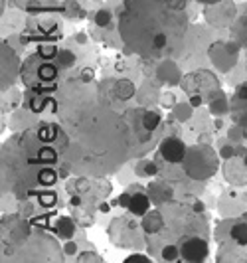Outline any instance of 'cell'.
<instances>
[{
    "label": "cell",
    "instance_id": "cell-15",
    "mask_svg": "<svg viewBox=\"0 0 247 263\" xmlns=\"http://www.w3.org/2000/svg\"><path fill=\"white\" fill-rule=\"evenodd\" d=\"M245 161L239 159V156H231L227 159V163L224 165V174H225V180L231 182V184H243L247 180L245 174Z\"/></svg>",
    "mask_w": 247,
    "mask_h": 263
},
{
    "label": "cell",
    "instance_id": "cell-14",
    "mask_svg": "<svg viewBox=\"0 0 247 263\" xmlns=\"http://www.w3.org/2000/svg\"><path fill=\"white\" fill-rule=\"evenodd\" d=\"M146 194H149V198L153 200L155 206H162V204H166V202L172 200V196H174V188H172L166 180H155V182L149 184Z\"/></svg>",
    "mask_w": 247,
    "mask_h": 263
},
{
    "label": "cell",
    "instance_id": "cell-34",
    "mask_svg": "<svg viewBox=\"0 0 247 263\" xmlns=\"http://www.w3.org/2000/svg\"><path fill=\"white\" fill-rule=\"evenodd\" d=\"M93 75H95L93 70H87V68H85V70L81 72V79H83V81H93Z\"/></svg>",
    "mask_w": 247,
    "mask_h": 263
},
{
    "label": "cell",
    "instance_id": "cell-40",
    "mask_svg": "<svg viewBox=\"0 0 247 263\" xmlns=\"http://www.w3.org/2000/svg\"><path fill=\"white\" fill-rule=\"evenodd\" d=\"M243 161H245V167H247V150H245V154H243Z\"/></svg>",
    "mask_w": 247,
    "mask_h": 263
},
{
    "label": "cell",
    "instance_id": "cell-38",
    "mask_svg": "<svg viewBox=\"0 0 247 263\" xmlns=\"http://www.w3.org/2000/svg\"><path fill=\"white\" fill-rule=\"evenodd\" d=\"M97 210H99V212H109V210H111V206H109L107 202H101V204L97 206Z\"/></svg>",
    "mask_w": 247,
    "mask_h": 263
},
{
    "label": "cell",
    "instance_id": "cell-26",
    "mask_svg": "<svg viewBox=\"0 0 247 263\" xmlns=\"http://www.w3.org/2000/svg\"><path fill=\"white\" fill-rule=\"evenodd\" d=\"M56 180H58L56 168L44 167L40 170V184H42V186H52V184H56Z\"/></svg>",
    "mask_w": 247,
    "mask_h": 263
},
{
    "label": "cell",
    "instance_id": "cell-18",
    "mask_svg": "<svg viewBox=\"0 0 247 263\" xmlns=\"http://www.w3.org/2000/svg\"><path fill=\"white\" fill-rule=\"evenodd\" d=\"M113 93L119 99L127 101V99H131L135 95V85L129 79H117V81H113Z\"/></svg>",
    "mask_w": 247,
    "mask_h": 263
},
{
    "label": "cell",
    "instance_id": "cell-2",
    "mask_svg": "<svg viewBox=\"0 0 247 263\" xmlns=\"http://www.w3.org/2000/svg\"><path fill=\"white\" fill-rule=\"evenodd\" d=\"M188 0H123L119 34L135 54L158 60L174 56L188 32Z\"/></svg>",
    "mask_w": 247,
    "mask_h": 263
},
{
    "label": "cell",
    "instance_id": "cell-1",
    "mask_svg": "<svg viewBox=\"0 0 247 263\" xmlns=\"http://www.w3.org/2000/svg\"><path fill=\"white\" fill-rule=\"evenodd\" d=\"M123 103L113 93V81L79 77L58 87L54 113L68 133L64 163L71 172L105 176L153 146L155 131L142 123L144 109L123 107Z\"/></svg>",
    "mask_w": 247,
    "mask_h": 263
},
{
    "label": "cell",
    "instance_id": "cell-7",
    "mask_svg": "<svg viewBox=\"0 0 247 263\" xmlns=\"http://www.w3.org/2000/svg\"><path fill=\"white\" fill-rule=\"evenodd\" d=\"M182 165H184V174L190 180L204 182V180H208L210 176L216 174V170L220 167V159H218L214 148H210L208 144L204 143L190 146L186 150V156H184Z\"/></svg>",
    "mask_w": 247,
    "mask_h": 263
},
{
    "label": "cell",
    "instance_id": "cell-8",
    "mask_svg": "<svg viewBox=\"0 0 247 263\" xmlns=\"http://www.w3.org/2000/svg\"><path fill=\"white\" fill-rule=\"evenodd\" d=\"M136 216L131 214L119 216L115 218L109 226V238L115 245L125 247V249H140L144 247V239L138 232V222L135 220Z\"/></svg>",
    "mask_w": 247,
    "mask_h": 263
},
{
    "label": "cell",
    "instance_id": "cell-27",
    "mask_svg": "<svg viewBox=\"0 0 247 263\" xmlns=\"http://www.w3.org/2000/svg\"><path fill=\"white\" fill-rule=\"evenodd\" d=\"M111 18L113 16L109 10H99V12L95 14V24L99 26V28H105V26H109Z\"/></svg>",
    "mask_w": 247,
    "mask_h": 263
},
{
    "label": "cell",
    "instance_id": "cell-9",
    "mask_svg": "<svg viewBox=\"0 0 247 263\" xmlns=\"http://www.w3.org/2000/svg\"><path fill=\"white\" fill-rule=\"evenodd\" d=\"M182 89L188 93V95H204V93H216L220 89V81L218 77L208 70H198V72L188 73L184 79H182Z\"/></svg>",
    "mask_w": 247,
    "mask_h": 263
},
{
    "label": "cell",
    "instance_id": "cell-37",
    "mask_svg": "<svg viewBox=\"0 0 247 263\" xmlns=\"http://www.w3.org/2000/svg\"><path fill=\"white\" fill-rule=\"evenodd\" d=\"M75 251H77V245H75L73 241H71V243H66V253L71 255V253H75Z\"/></svg>",
    "mask_w": 247,
    "mask_h": 263
},
{
    "label": "cell",
    "instance_id": "cell-3",
    "mask_svg": "<svg viewBox=\"0 0 247 263\" xmlns=\"http://www.w3.org/2000/svg\"><path fill=\"white\" fill-rule=\"evenodd\" d=\"M40 170L26 154L20 137H12L2 144V190L16 194L20 200L40 184Z\"/></svg>",
    "mask_w": 247,
    "mask_h": 263
},
{
    "label": "cell",
    "instance_id": "cell-25",
    "mask_svg": "<svg viewBox=\"0 0 247 263\" xmlns=\"http://www.w3.org/2000/svg\"><path fill=\"white\" fill-rule=\"evenodd\" d=\"M136 172H138V176H157V174H160V168H158V163L140 161L136 165Z\"/></svg>",
    "mask_w": 247,
    "mask_h": 263
},
{
    "label": "cell",
    "instance_id": "cell-16",
    "mask_svg": "<svg viewBox=\"0 0 247 263\" xmlns=\"http://www.w3.org/2000/svg\"><path fill=\"white\" fill-rule=\"evenodd\" d=\"M164 216L160 214L158 210H153V212H146V214L142 216V222H140V228H142V232L144 234H151V236H155L158 234L162 228H164Z\"/></svg>",
    "mask_w": 247,
    "mask_h": 263
},
{
    "label": "cell",
    "instance_id": "cell-22",
    "mask_svg": "<svg viewBox=\"0 0 247 263\" xmlns=\"http://www.w3.org/2000/svg\"><path fill=\"white\" fill-rule=\"evenodd\" d=\"M158 255H160V259H164V261H176L180 257V247L176 243H166V245L160 247Z\"/></svg>",
    "mask_w": 247,
    "mask_h": 263
},
{
    "label": "cell",
    "instance_id": "cell-21",
    "mask_svg": "<svg viewBox=\"0 0 247 263\" xmlns=\"http://www.w3.org/2000/svg\"><path fill=\"white\" fill-rule=\"evenodd\" d=\"M75 220H71V218H60L58 220V224H56V234L60 236V238H71L73 236V230H75V224H73Z\"/></svg>",
    "mask_w": 247,
    "mask_h": 263
},
{
    "label": "cell",
    "instance_id": "cell-11",
    "mask_svg": "<svg viewBox=\"0 0 247 263\" xmlns=\"http://www.w3.org/2000/svg\"><path fill=\"white\" fill-rule=\"evenodd\" d=\"M180 257L184 261H204L210 253V245L206 238H190L184 243H180Z\"/></svg>",
    "mask_w": 247,
    "mask_h": 263
},
{
    "label": "cell",
    "instance_id": "cell-6",
    "mask_svg": "<svg viewBox=\"0 0 247 263\" xmlns=\"http://www.w3.org/2000/svg\"><path fill=\"white\" fill-rule=\"evenodd\" d=\"M16 255L8 257L10 261H62L64 255L60 251L58 241L42 232H34L12 251Z\"/></svg>",
    "mask_w": 247,
    "mask_h": 263
},
{
    "label": "cell",
    "instance_id": "cell-29",
    "mask_svg": "<svg viewBox=\"0 0 247 263\" xmlns=\"http://www.w3.org/2000/svg\"><path fill=\"white\" fill-rule=\"evenodd\" d=\"M58 62H60V66H73V62H75V58H73V54H69V51H62V54H58Z\"/></svg>",
    "mask_w": 247,
    "mask_h": 263
},
{
    "label": "cell",
    "instance_id": "cell-5",
    "mask_svg": "<svg viewBox=\"0 0 247 263\" xmlns=\"http://www.w3.org/2000/svg\"><path fill=\"white\" fill-rule=\"evenodd\" d=\"M66 190L69 194V206H99L109 194H111V184L103 176H79L73 178L66 184Z\"/></svg>",
    "mask_w": 247,
    "mask_h": 263
},
{
    "label": "cell",
    "instance_id": "cell-31",
    "mask_svg": "<svg viewBox=\"0 0 247 263\" xmlns=\"http://www.w3.org/2000/svg\"><path fill=\"white\" fill-rule=\"evenodd\" d=\"M77 261H81V263H85V261H97V263H101L103 261V257H99V255H95V253H81L79 257H77Z\"/></svg>",
    "mask_w": 247,
    "mask_h": 263
},
{
    "label": "cell",
    "instance_id": "cell-32",
    "mask_svg": "<svg viewBox=\"0 0 247 263\" xmlns=\"http://www.w3.org/2000/svg\"><path fill=\"white\" fill-rule=\"evenodd\" d=\"M125 261L127 263H135V261H144V263H149L151 261V259H149V257H146V255H129V257H127V259H125Z\"/></svg>",
    "mask_w": 247,
    "mask_h": 263
},
{
    "label": "cell",
    "instance_id": "cell-28",
    "mask_svg": "<svg viewBox=\"0 0 247 263\" xmlns=\"http://www.w3.org/2000/svg\"><path fill=\"white\" fill-rule=\"evenodd\" d=\"M174 115H176L178 119H188V117H190V105L178 103V105L174 107Z\"/></svg>",
    "mask_w": 247,
    "mask_h": 263
},
{
    "label": "cell",
    "instance_id": "cell-13",
    "mask_svg": "<svg viewBox=\"0 0 247 263\" xmlns=\"http://www.w3.org/2000/svg\"><path fill=\"white\" fill-rule=\"evenodd\" d=\"M229 48H231V44H224V42H216L210 48V56H212L216 68L222 70V72H227L233 66L235 58H237V46L231 49V51H229Z\"/></svg>",
    "mask_w": 247,
    "mask_h": 263
},
{
    "label": "cell",
    "instance_id": "cell-17",
    "mask_svg": "<svg viewBox=\"0 0 247 263\" xmlns=\"http://www.w3.org/2000/svg\"><path fill=\"white\" fill-rule=\"evenodd\" d=\"M151 198L149 194H142V192L135 190V194L131 196V202H129V212H133L135 216H144L151 208Z\"/></svg>",
    "mask_w": 247,
    "mask_h": 263
},
{
    "label": "cell",
    "instance_id": "cell-36",
    "mask_svg": "<svg viewBox=\"0 0 247 263\" xmlns=\"http://www.w3.org/2000/svg\"><path fill=\"white\" fill-rule=\"evenodd\" d=\"M192 208H194L196 212H200V214H204V204L200 202V200H194V202H192Z\"/></svg>",
    "mask_w": 247,
    "mask_h": 263
},
{
    "label": "cell",
    "instance_id": "cell-39",
    "mask_svg": "<svg viewBox=\"0 0 247 263\" xmlns=\"http://www.w3.org/2000/svg\"><path fill=\"white\" fill-rule=\"evenodd\" d=\"M198 2H202V4H208V6H212V4H218V2H222V0H198Z\"/></svg>",
    "mask_w": 247,
    "mask_h": 263
},
{
    "label": "cell",
    "instance_id": "cell-19",
    "mask_svg": "<svg viewBox=\"0 0 247 263\" xmlns=\"http://www.w3.org/2000/svg\"><path fill=\"white\" fill-rule=\"evenodd\" d=\"M229 239L239 243V245H247V222H233L229 226Z\"/></svg>",
    "mask_w": 247,
    "mask_h": 263
},
{
    "label": "cell",
    "instance_id": "cell-35",
    "mask_svg": "<svg viewBox=\"0 0 247 263\" xmlns=\"http://www.w3.org/2000/svg\"><path fill=\"white\" fill-rule=\"evenodd\" d=\"M190 105H192V107H200V105H202V97H200V95H192V97H190Z\"/></svg>",
    "mask_w": 247,
    "mask_h": 263
},
{
    "label": "cell",
    "instance_id": "cell-33",
    "mask_svg": "<svg viewBox=\"0 0 247 263\" xmlns=\"http://www.w3.org/2000/svg\"><path fill=\"white\" fill-rule=\"evenodd\" d=\"M220 154H222V159H225V161H227V159H231V156H233V148H231L229 144H225Z\"/></svg>",
    "mask_w": 247,
    "mask_h": 263
},
{
    "label": "cell",
    "instance_id": "cell-24",
    "mask_svg": "<svg viewBox=\"0 0 247 263\" xmlns=\"http://www.w3.org/2000/svg\"><path fill=\"white\" fill-rule=\"evenodd\" d=\"M243 12H245V16H241V18H239V22L235 24L233 34H235V38L239 40V44L247 48V6L243 8Z\"/></svg>",
    "mask_w": 247,
    "mask_h": 263
},
{
    "label": "cell",
    "instance_id": "cell-23",
    "mask_svg": "<svg viewBox=\"0 0 247 263\" xmlns=\"http://www.w3.org/2000/svg\"><path fill=\"white\" fill-rule=\"evenodd\" d=\"M160 113L155 111V109H144V115H142V123L149 131H157L160 127Z\"/></svg>",
    "mask_w": 247,
    "mask_h": 263
},
{
    "label": "cell",
    "instance_id": "cell-4",
    "mask_svg": "<svg viewBox=\"0 0 247 263\" xmlns=\"http://www.w3.org/2000/svg\"><path fill=\"white\" fill-rule=\"evenodd\" d=\"M58 66L52 64V60H47L44 56L36 54L30 56L20 68V79L22 83L34 93H52L58 89Z\"/></svg>",
    "mask_w": 247,
    "mask_h": 263
},
{
    "label": "cell",
    "instance_id": "cell-20",
    "mask_svg": "<svg viewBox=\"0 0 247 263\" xmlns=\"http://www.w3.org/2000/svg\"><path fill=\"white\" fill-rule=\"evenodd\" d=\"M212 101H210V109H212V113L214 115H225V113H229V103H227V99L224 97V93L218 89L216 93H212Z\"/></svg>",
    "mask_w": 247,
    "mask_h": 263
},
{
    "label": "cell",
    "instance_id": "cell-10",
    "mask_svg": "<svg viewBox=\"0 0 247 263\" xmlns=\"http://www.w3.org/2000/svg\"><path fill=\"white\" fill-rule=\"evenodd\" d=\"M229 115H231V121L235 123V127L243 133V137L247 139V81H243L235 89V93L231 95Z\"/></svg>",
    "mask_w": 247,
    "mask_h": 263
},
{
    "label": "cell",
    "instance_id": "cell-12",
    "mask_svg": "<svg viewBox=\"0 0 247 263\" xmlns=\"http://www.w3.org/2000/svg\"><path fill=\"white\" fill-rule=\"evenodd\" d=\"M186 144L178 137H166L160 141V159L166 165H178L186 156Z\"/></svg>",
    "mask_w": 247,
    "mask_h": 263
},
{
    "label": "cell",
    "instance_id": "cell-30",
    "mask_svg": "<svg viewBox=\"0 0 247 263\" xmlns=\"http://www.w3.org/2000/svg\"><path fill=\"white\" fill-rule=\"evenodd\" d=\"M38 54L44 56V58H47V60H52V58L58 56V48H56V46H42V48L38 49Z\"/></svg>",
    "mask_w": 247,
    "mask_h": 263
}]
</instances>
